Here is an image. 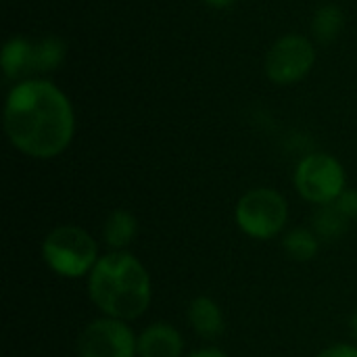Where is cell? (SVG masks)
Masks as SVG:
<instances>
[{
	"instance_id": "1",
	"label": "cell",
	"mask_w": 357,
	"mask_h": 357,
	"mask_svg": "<svg viewBox=\"0 0 357 357\" xmlns=\"http://www.w3.org/2000/svg\"><path fill=\"white\" fill-rule=\"evenodd\" d=\"M4 132L19 153L52 159L73 140V107L54 84L36 77L23 79L8 92Z\"/></svg>"
},
{
	"instance_id": "2",
	"label": "cell",
	"mask_w": 357,
	"mask_h": 357,
	"mask_svg": "<svg viewBox=\"0 0 357 357\" xmlns=\"http://www.w3.org/2000/svg\"><path fill=\"white\" fill-rule=\"evenodd\" d=\"M88 295L102 316L132 322L151 305V274L132 253L111 251L102 255L90 272Z\"/></svg>"
},
{
	"instance_id": "3",
	"label": "cell",
	"mask_w": 357,
	"mask_h": 357,
	"mask_svg": "<svg viewBox=\"0 0 357 357\" xmlns=\"http://www.w3.org/2000/svg\"><path fill=\"white\" fill-rule=\"evenodd\" d=\"M44 264L63 278L90 276L98 257V245L94 236L73 224L56 226L42 241Z\"/></svg>"
},
{
	"instance_id": "4",
	"label": "cell",
	"mask_w": 357,
	"mask_h": 357,
	"mask_svg": "<svg viewBox=\"0 0 357 357\" xmlns=\"http://www.w3.org/2000/svg\"><path fill=\"white\" fill-rule=\"evenodd\" d=\"M234 218L247 236L268 241L284 230L289 220V203L274 188H253L238 199Z\"/></svg>"
},
{
	"instance_id": "5",
	"label": "cell",
	"mask_w": 357,
	"mask_h": 357,
	"mask_svg": "<svg viewBox=\"0 0 357 357\" xmlns=\"http://www.w3.org/2000/svg\"><path fill=\"white\" fill-rule=\"evenodd\" d=\"M295 188L314 205H331L345 190V169L333 155H307L295 169Z\"/></svg>"
},
{
	"instance_id": "6",
	"label": "cell",
	"mask_w": 357,
	"mask_h": 357,
	"mask_svg": "<svg viewBox=\"0 0 357 357\" xmlns=\"http://www.w3.org/2000/svg\"><path fill=\"white\" fill-rule=\"evenodd\" d=\"M65 54L63 42L46 38L29 42L25 38H10L2 48V69L8 79H31L29 75L54 69Z\"/></svg>"
},
{
	"instance_id": "7",
	"label": "cell",
	"mask_w": 357,
	"mask_h": 357,
	"mask_svg": "<svg viewBox=\"0 0 357 357\" xmlns=\"http://www.w3.org/2000/svg\"><path fill=\"white\" fill-rule=\"evenodd\" d=\"M79 357H138V337L128 322L109 316L92 320L77 339Z\"/></svg>"
},
{
	"instance_id": "8",
	"label": "cell",
	"mask_w": 357,
	"mask_h": 357,
	"mask_svg": "<svg viewBox=\"0 0 357 357\" xmlns=\"http://www.w3.org/2000/svg\"><path fill=\"white\" fill-rule=\"evenodd\" d=\"M314 44L299 33H289L270 48L266 56V73L274 84L289 86L303 79L314 67Z\"/></svg>"
},
{
	"instance_id": "9",
	"label": "cell",
	"mask_w": 357,
	"mask_h": 357,
	"mask_svg": "<svg viewBox=\"0 0 357 357\" xmlns=\"http://www.w3.org/2000/svg\"><path fill=\"white\" fill-rule=\"evenodd\" d=\"M184 339L167 322H155L138 335V357H182Z\"/></svg>"
},
{
	"instance_id": "10",
	"label": "cell",
	"mask_w": 357,
	"mask_h": 357,
	"mask_svg": "<svg viewBox=\"0 0 357 357\" xmlns=\"http://www.w3.org/2000/svg\"><path fill=\"white\" fill-rule=\"evenodd\" d=\"M188 322L201 339H218L226 328L224 312L211 297H197L188 305Z\"/></svg>"
},
{
	"instance_id": "11",
	"label": "cell",
	"mask_w": 357,
	"mask_h": 357,
	"mask_svg": "<svg viewBox=\"0 0 357 357\" xmlns=\"http://www.w3.org/2000/svg\"><path fill=\"white\" fill-rule=\"evenodd\" d=\"M138 222L126 209H115L107 215L102 226V238L113 251H123L136 236Z\"/></svg>"
},
{
	"instance_id": "12",
	"label": "cell",
	"mask_w": 357,
	"mask_h": 357,
	"mask_svg": "<svg viewBox=\"0 0 357 357\" xmlns=\"http://www.w3.org/2000/svg\"><path fill=\"white\" fill-rule=\"evenodd\" d=\"M282 245H284V251L295 261H310L316 257V253L320 249L318 234L307 228H295V230L287 232Z\"/></svg>"
},
{
	"instance_id": "13",
	"label": "cell",
	"mask_w": 357,
	"mask_h": 357,
	"mask_svg": "<svg viewBox=\"0 0 357 357\" xmlns=\"http://www.w3.org/2000/svg\"><path fill=\"white\" fill-rule=\"evenodd\" d=\"M312 222H314V232L318 234V238H326V241H337L339 236H343L347 228V218L335 207V203L320 205Z\"/></svg>"
},
{
	"instance_id": "14",
	"label": "cell",
	"mask_w": 357,
	"mask_h": 357,
	"mask_svg": "<svg viewBox=\"0 0 357 357\" xmlns=\"http://www.w3.org/2000/svg\"><path fill=\"white\" fill-rule=\"evenodd\" d=\"M343 29V13L335 4H326L316 10L314 21H312V31L320 42H331L335 40Z\"/></svg>"
},
{
	"instance_id": "15",
	"label": "cell",
	"mask_w": 357,
	"mask_h": 357,
	"mask_svg": "<svg viewBox=\"0 0 357 357\" xmlns=\"http://www.w3.org/2000/svg\"><path fill=\"white\" fill-rule=\"evenodd\" d=\"M335 207L347 218V220H357V190H343V195L335 201Z\"/></svg>"
},
{
	"instance_id": "16",
	"label": "cell",
	"mask_w": 357,
	"mask_h": 357,
	"mask_svg": "<svg viewBox=\"0 0 357 357\" xmlns=\"http://www.w3.org/2000/svg\"><path fill=\"white\" fill-rule=\"evenodd\" d=\"M318 357H357V345L351 343H339L328 349H324Z\"/></svg>"
},
{
	"instance_id": "17",
	"label": "cell",
	"mask_w": 357,
	"mask_h": 357,
	"mask_svg": "<svg viewBox=\"0 0 357 357\" xmlns=\"http://www.w3.org/2000/svg\"><path fill=\"white\" fill-rule=\"evenodd\" d=\"M188 357H228V354L222 351V349H218V347H203V349L190 354Z\"/></svg>"
},
{
	"instance_id": "18",
	"label": "cell",
	"mask_w": 357,
	"mask_h": 357,
	"mask_svg": "<svg viewBox=\"0 0 357 357\" xmlns=\"http://www.w3.org/2000/svg\"><path fill=\"white\" fill-rule=\"evenodd\" d=\"M205 4H209V6H213V8H226V6H230L234 0H203Z\"/></svg>"
},
{
	"instance_id": "19",
	"label": "cell",
	"mask_w": 357,
	"mask_h": 357,
	"mask_svg": "<svg viewBox=\"0 0 357 357\" xmlns=\"http://www.w3.org/2000/svg\"><path fill=\"white\" fill-rule=\"evenodd\" d=\"M349 326H351V333H354V337H356V341H357V310L354 312V316H351V322H349Z\"/></svg>"
}]
</instances>
